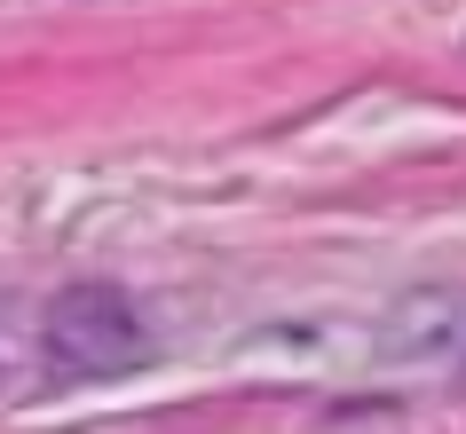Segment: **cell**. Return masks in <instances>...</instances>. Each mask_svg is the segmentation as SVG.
Instances as JSON below:
<instances>
[{
    "instance_id": "cell-1",
    "label": "cell",
    "mask_w": 466,
    "mask_h": 434,
    "mask_svg": "<svg viewBox=\"0 0 466 434\" xmlns=\"http://www.w3.org/2000/svg\"><path fill=\"white\" fill-rule=\"evenodd\" d=\"M150 356V332L119 285H64L48 300V363L72 379H119Z\"/></svg>"
}]
</instances>
